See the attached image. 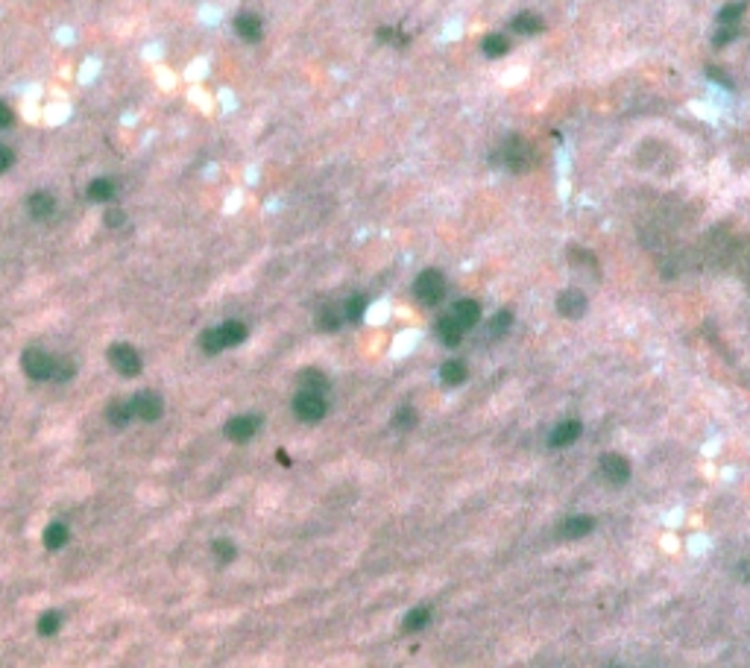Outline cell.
Wrapping results in <instances>:
<instances>
[{
    "instance_id": "cell-1",
    "label": "cell",
    "mask_w": 750,
    "mask_h": 668,
    "mask_svg": "<svg viewBox=\"0 0 750 668\" xmlns=\"http://www.w3.org/2000/svg\"><path fill=\"white\" fill-rule=\"evenodd\" d=\"M328 405H326V396L323 393H308V390H299L293 396V414H297L302 423H319L326 416Z\"/></svg>"
},
{
    "instance_id": "cell-2",
    "label": "cell",
    "mask_w": 750,
    "mask_h": 668,
    "mask_svg": "<svg viewBox=\"0 0 750 668\" xmlns=\"http://www.w3.org/2000/svg\"><path fill=\"white\" fill-rule=\"evenodd\" d=\"M413 293L422 305H437L442 296H446V279H442L440 270H425V273H420V279H416Z\"/></svg>"
},
{
    "instance_id": "cell-3",
    "label": "cell",
    "mask_w": 750,
    "mask_h": 668,
    "mask_svg": "<svg viewBox=\"0 0 750 668\" xmlns=\"http://www.w3.org/2000/svg\"><path fill=\"white\" fill-rule=\"evenodd\" d=\"M21 367H24V373H27L32 381H47V378H53V367H56V358H50L44 349H27L21 358Z\"/></svg>"
},
{
    "instance_id": "cell-4",
    "label": "cell",
    "mask_w": 750,
    "mask_h": 668,
    "mask_svg": "<svg viewBox=\"0 0 750 668\" xmlns=\"http://www.w3.org/2000/svg\"><path fill=\"white\" fill-rule=\"evenodd\" d=\"M109 361H112V367L118 369L120 375H138L141 373V355L132 349L129 343H115L112 349H109Z\"/></svg>"
},
{
    "instance_id": "cell-5",
    "label": "cell",
    "mask_w": 750,
    "mask_h": 668,
    "mask_svg": "<svg viewBox=\"0 0 750 668\" xmlns=\"http://www.w3.org/2000/svg\"><path fill=\"white\" fill-rule=\"evenodd\" d=\"M601 472H604V478L610 481V484H616L621 487L627 478H630V463H627V457L616 454V452H610L601 457Z\"/></svg>"
},
{
    "instance_id": "cell-6",
    "label": "cell",
    "mask_w": 750,
    "mask_h": 668,
    "mask_svg": "<svg viewBox=\"0 0 750 668\" xmlns=\"http://www.w3.org/2000/svg\"><path fill=\"white\" fill-rule=\"evenodd\" d=\"M557 311H560L565 319H581V317L586 314V296H583L581 290H574V288L563 290V293L557 296Z\"/></svg>"
},
{
    "instance_id": "cell-7",
    "label": "cell",
    "mask_w": 750,
    "mask_h": 668,
    "mask_svg": "<svg viewBox=\"0 0 750 668\" xmlns=\"http://www.w3.org/2000/svg\"><path fill=\"white\" fill-rule=\"evenodd\" d=\"M258 425H261L258 416H235V419H229V425H226V437L232 443H247L255 437Z\"/></svg>"
},
{
    "instance_id": "cell-8",
    "label": "cell",
    "mask_w": 750,
    "mask_h": 668,
    "mask_svg": "<svg viewBox=\"0 0 750 668\" xmlns=\"http://www.w3.org/2000/svg\"><path fill=\"white\" fill-rule=\"evenodd\" d=\"M132 405H135V416L144 419V423H156V419L162 416V411H165V405H162V399H158L156 393H138L132 399Z\"/></svg>"
},
{
    "instance_id": "cell-9",
    "label": "cell",
    "mask_w": 750,
    "mask_h": 668,
    "mask_svg": "<svg viewBox=\"0 0 750 668\" xmlns=\"http://www.w3.org/2000/svg\"><path fill=\"white\" fill-rule=\"evenodd\" d=\"M592 528H595V519L592 516H572V519H565V522L560 525V537L563 539H581L586 534H592Z\"/></svg>"
},
{
    "instance_id": "cell-10",
    "label": "cell",
    "mask_w": 750,
    "mask_h": 668,
    "mask_svg": "<svg viewBox=\"0 0 750 668\" xmlns=\"http://www.w3.org/2000/svg\"><path fill=\"white\" fill-rule=\"evenodd\" d=\"M451 317L458 319V323H460V328L466 331V328L478 326V319H481V305H478L475 299H460L458 305L451 308Z\"/></svg>"
},
{
    "instance_id": "cell-11",
    "label": "cell",
    "mask_w": 750,
    "mask_h": 668,
    "mask_svg": "<svg viewBox=\"0 0 750 668\" xmlns=\"http://www.w3.org/2000/svg\"><path fill=\"white\" fill-rule=\"evenodd\" d=\"M581 431L583 425L577 423V419H569V423H560L554 431H551V449H563V445H572L577 437H581Z\"/></svg>"
},
{
    "instance_id": "cell-12",
    "label": "cell",
    "mask_w": 750,
    "mask_h": 668,
    "mask_svg": "<svg viewBox=\"0 0 750 668\" xmlns=\"http://www.w3.org/2000/svg\"><path fill=\"white\" fill-rule=\"evenodd\" d=\"M235 30H238V35L243 41H258L261 39V33H264L261 18L252 15V12H241V15L235 18Z\"/></svg>"
},
{
    "instance_id": "cell-13",
    "label": "cell",
    "mask_w": 750,
    "mask_h": 668,
    "mask_svg": "<svg viewBox=\"0 0 750 668\" xmlns=\"http://www.w3.org/2000/svg\"><path fill=\"white\" fill-rule=\"evenodd\" d=\"M504 162H507V167L513 170H522L527 167V162H531V153H527V147L522 138H510L507 147H504Z\"/></svg>"
},
{
    "instance_id": "cell-14",
    "label": "cell",
    "mask_w": 750,
    "mask_h": 668,
    "mask_svg": "<svg viewBox=\"0 0 750 668\" xmlns=\"http://www.w3.org/2000/svg\"><path fill=\"white\" fill-rule=\"evenodd\" d=\"M434 331H437V337L446 343V346H458V343L463 340V328H460V323H458V319H454L451 314H449V317H440L437 326H434Z\"/></svg>"
},
{
    "instance_id": "cell-15",
    "label": "cell",
    "mask_w": 750,
    "mask_h": 668,
    "mask_svg": "<svg viewBox=\"0 0 750 668\" xmlns=\"http://www.w3.org/2000/svg\"><path fill=\"white\" fill-rule=\"evenodd\" d=\"M30 214L35 220H44V217H50L53 214V208H56V200H53V194H47V191H35L30 196Z\"/></svg>"
},
{
    "instance_id": "cell-16",
    "label": "cell",
    "mask_w": 750,
    "mask_h": 668,
    "mask_svg": "<svg viewBox=\"0 0 750 668\" xmlns=\"http://www.w3.org/2000/svg\"><path fill=\"white\" fill-rule=\"evenodd\" d=\"M217 334H220V340H223V346L229 349V346H238V343L247 340V326H243L241 319H229V323L217 326Z\"/></svg>"
},
{
    "instance_id": "cell-17",
    "label": "cell",
    "mask_w": 750,
    "mask_h": 668,
    "mask_svg": "<svg viewBox=\"0 0 750 668\" xmlns=\"http://www.w3.org/2000/svg\"><path fill=\"white\" fill-rule=\"evenodd\" d=\"M106 419L112 425H129L132 419H135V405L132 402H115V405H109V411H106Z\"/></svg>"
},
{
    "instance_id": "cell-18",
    "label": "cell",
    "mask_w": 750,
    "mask_h": 668,
    "mask_svg": "<svg viewBox=\"0 0 750 668\" xmlns=\"http://www.w3.org/2000/svg\"><path fill=\"white\" fill-rule=\"evenodd\" d=\"M466 375H469V373H466V364L463 361H446V364H442V369H440L442 384H449V387L463 384Z\"/></svg>"
},
{
    "instance_id": "cell-19",
    "label": "cell",
    "mask_w": 750,
    "mask_h": 668,
    "mask_svg": "<svg viewBox=\"0 0 750 668\" xmlns=\"http://www.w3.org/2000/svg\"><path fill=\"white\" fill-rule=\"evenodd\" d=\"M299 390H308V393H326L328 390V378L319 373V369H305L299 375Z\"/></svg>"
},
{
    "instance_id": "cell-20",
    "label": "cell",
    "mask_w": 750,
    "mask_h": 668,
    "mask_svg": "<svg viewBox=\"0 0 750 668\" xmlns=\"http://www.w3.org/2000/svg\"><path fill=\"white\" fill-rule=\"evenodd\" d=\"M340 323H343V311L335 308V305H326L323 311L317 314V328L319 331H337Z\"/></svg>"
},
{
    "instance_id": "cell-21",
    "label": "cell",
    "mask_w": 750,
    "mask_h": 668,
    "mask_svg": "<svg viewBox=\"0 0 750 668\" xmlns=\"http://www.w3.org/2000/svg\"><path fill=\"white\" fill-rule=\"evenodd\" d=\"M747 0H735V3H727L721 12H718V21H721V27H735L739 24V18L747 12Z\"/></svg>"
},
{
    "instance_id": "cell-22",
    "label": "cell",
    "mask_w": 750,
    "mask_h": 668,
    "mask_svg": "<svg viewBox=\"0 0 750 668\" xmlns=\"http://www.w3.org/2000/svg\"><path fill=\"white\" fill-rule=\"evenodd\" d=\"M510 27L516 33H522V35H536L539 30H543V21H539L536 15H531V12H522V15H516L510 21Z\"/></svg>"
},
{
    "instance_id": "cell-23",
    "label": "cell",
    "mask_w": 750,
    "mask_h": 668,
    "mask_svg": "<svg viewBox=\"0 0 750 668\" xmlns=\"http://www.w3.org/2000/svg\"><path fill=\"white\" fill-rule=\"evenodd\" d=\"M115 196V182L112 179H94L88 185V200L94 203H109Z\"/></svg>"
},
{
    "instance_id": "cell-24",
    "label": "cell",
    "mask_w": 750,
    "mask_h": 668,
    "mask_svg": "<svg viewBox=\"0 0 750 668\" xmlns=\"http://www.w3.org/2000/svg\"><path fill=\"white\" fill-rule=\"evenodd\" d=\"M65 542H68V528H65L62 522H53L50 528L44 530V546H47V548L56 551V548H62Z\"/></svg>"
},
{
    "instance_id": "cell-25",
    "label": "cell",
    "mask_w": 750,
    "mask_h": 668,
    "mask_svg": "<svg viewBox=\"0 0 750 668\" xmlns=\"http://www.w3.org/2000/svg\"><path fill=\"white\" fill-rule=\"evenodd\" d=\"M481 50H484L489 59H498V56H504V53L510 50V41L504 39V35H487L484 44H481Z\"/></svg>"
},
{
    "instance_id": "cell-26",
    "label": "cell",
    "mask_w": 750,
    "mask_h": 668,
    "mask_svg": "<svg viewBox=\"0 0 750 668\" xmlns=\"http://www.w3.org/2000/svg\"><path fill=\"white\" fill-rule=\"evenodd\" d=\"M428 618H431V610L416 607V610H411L408 615H404V630H422L428 624Z\"/></svg>"
},
{
    "instance_id": "cell-27",
    "label": "cell",
    "mask_w": 750,
    "mask_h": 668,
    "mask_svg": "<svg viewBox=\"0 0 750 668\" xmlns=\"http://www.w3.org/2000/svg\"><path fill=\"white\" fill-rule=\"evenodd\" d=\"M200 346H203V352H205V355H217V352H223V349H226L223 340H220V334H217V328H208V331H203Z\"/></svg>"
},
{
    "instance_id": "cell-28",
    "label": "cell",
    "mask_w": 750,
    "mask_h": 668,
    "mask_svg": "<svg viewBox=\"0 0 750 668\" xmlns=\"http://www.w3.org/2000/svg\"><path fill=\"white\" fill-rule=\"evenodd\" d=\"M510 323H513V314L510 311H498L493 317V323H489V337H501V334L510 328Z\"/></svg>"
},
{
    "instance_id": "cell-29",
    "label": "cell",
    "mask_w": 750,
    "mask_h": 668,
    "mask_svg": "<svg viewBox=\"0 0 750 668\" xmlns=\"http://www.w3.org/2000/svg\"><path fill=\"white\" fill-rule=\"evenodd\" d=\"M364 308H366V299H364V296H352V299L346 302V308H343V317L352 319V323H358V319L364 317Z\"/></svg>"
},
{
    "instance_id": "cell-30",
    "label": "cell",
    "mask_w": 750,
    "mask_h": 668,
    "mask_svg": "<svg viewBox=\"0 0 750 668\" xmlns=\"http://www.w3.org/2000/svg\"><path fill=\"white\" fill-rule=\"evenodd\" d=\"M59 624H62V615H59V613H44L39 618V633L41 636H53L56 630H59Z\"/></svg>"
},
{
    "instance_id": "cell-31",
    "label": "cell",
    "mask_w": 750,
    "mask_h": 668,
    "mask_svg": "<svg viewBox=\"0 0 750 668\" xmlns=\"http://www.w3.org/2000/svg\"><path fill=\"white\" fill-rule=\"evenodd\" d=\"M393 425L402 428V431H411L416 425V411L413 407H399L396 416H393Z\"/></svg>"
},
{
    "instance_id": "cell-32",
    "label": "cell",
    "mask_w": 750,
    "mask_h": 668,
    "mask_svg": "<svg viewBox=\"0 0 750 668\" xmlns=\"http://www.w3.org/2000/svg\"><path fill=\"white\" fill-rule=\"evenodd\" d=\"M53 378H56V381H68V378H73V364L68 361V358L56 361V367H53Z\"/></svg>"
},
{
    "instance_id": "cell-33",
    "label": "cell",
    "mask_w": 750,
    "mask_h": 668,
    "mask_svg": "<svg viewBox=\"0 0 750 668\" xmlns=\"http://www.w3.org/2000/svg\"><path fill=\"white\" fill-rule=\"evenodd\" d=\"M15 123V109H12L6 100H0V129H9Z\"/></svg>"
},
{
    "instance_id": "cell-34",
    "label": "cell",
    "mask_w": 750,
    "mask_h": 668,
    "mask_svg": "<svg viewBox=\"0 0 750 668\" xmlns=\"http://www.w3.org/2000/svg\"><path fill=\"white\" fill-rule=\"evenodd\" d=\"M735 35H739V30H735V27H721V30L715 33V39H712V41H715V47H724V44H730V41L735 39Z\"/></svg>"
},
{
    "instance_id": "cell-35",
    "label": "cell",
    "mask_w": 750,
    "mask_h": 668,
    "mask_svg": "<svg viewBox=\"0 0 750 668\" xmlns=\"http://www.w3.org/2000/svg\"><path fill=\"white\" fill-rule=\"evenodd\" d=\"M214 554L220 557V560H232V557H235V546L226 542V539H217L214 542Z\"/></svg>"
},
{
    "instance_id": "cell-36",
    "label": "cell",
    "mask_w": 750,
    "mask_h": 668,
    "mask_svg": "<svg viewBox=\"0 0 750 668\" xmlns=\"http://www.w3.org/2000/svg\"><path fill=\"white\" fill-rule=\"evenodd\" d=\"M12 165H15V153H12L6 144H0V173H6Z\"/></svg>"
},
{
    "instance_id": "cell-37",
    "label": "cell",
    "mask_w": 750,
    "mask_h": 668,
    "mask_svg": "<svg viewBox=\"0 0 750 668\" xmlns=\"http://www.w3.org/2000/svg\"><path fill=\"white\" fill-rule=\"evenodd\" d=\"M106 223H109V226H120V223H124V214L112 208V212H106Z\"/></svg>"
}]
</instances>
